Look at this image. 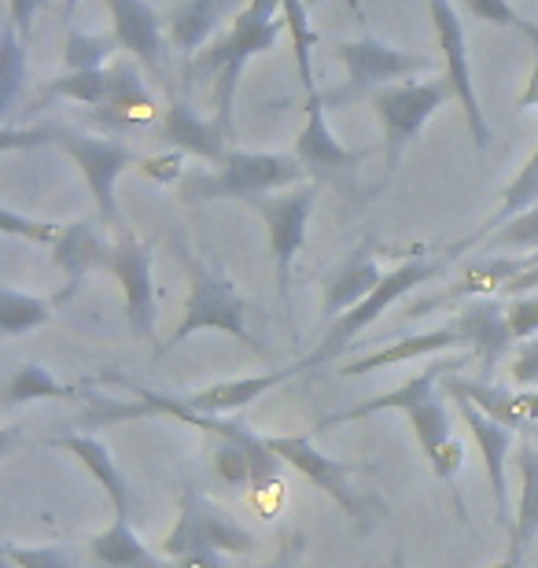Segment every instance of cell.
Wrapping results in <instances>:
<instances>
[{"label": "cell", "instance_id": "cell-12", "mask_svg": "<svg viewBox=\"0 0 538 568\" xmlns=\"http://www.w3.org/2000/svg\"><path fill=\"white\" fill-rule=\"evenodd\" d=\"M428 11H432L435 41H439V52H443L446 78L454 82V93H457V100H461V108H465L468 133H473L476 148L484 152V148H490V141H495V133H490V126H487L484 108H479V97H476V85H473L465 22H461V16H457L454 0H428Z\"/></svg>", "mask_w": 538, "mask_h": 568}, {"label": "cell", "instance_id": "cell-3", "mask_svg": "<svg viewBox=\"0 0 538 568\" xmlns=\"http://www.w3.org/2000/svg\"><path fill=\"white\" fill-rule=\"evenodd\" d=\"M19 144H52V148H60L63 155H71L89 181V192H93V200H97L100 222L122 225L114 185H119L122 170L141 163V155H136L130 144L93 138V133H82V130H71V126H41V130H30V133H16L11 126H4V133H0V148L11 152V148H19Z\"/></svg>", "mask_w": 538, "mask_h": 568}, {"label": "cell", "instance_id": "cell-26", "mask_svg": "<svg viewBox=\"0 0 538 568\" xmlns=\"http://www.w3.org/2000/svg\"><path fill=\"white\" fill-rule=\"evenodd\" d=\"M517 473H520V503H517V517H512L506 558L524 565L538 536V447L531 439H524L517 447Z\"/></svg>", "mask_w": 538, "mask_h": 568}, {"label": "cell", "instance_id": "cell-50", "mask_svg": "<svg viewBox=\"0 0 538 568\" xmlns=\"http://www.w3.org/2000/svg\"><path fill=\"white\" fill-rule=\"evenodd\" d=\"M78 4H82V0H63V11H67V16H71V11H74Z\"/></svg>", "mask_w": 538, "mask_h": 568}, {"label": "cell", "instance_id": "cell-31", "mask_svg": "<svg viewBox=\"0 0 538 568\" xmlns=\"http://www.w3.org/2000/svg\"><path fill=\"white\" fill-rule=\"evenodd\" d=\"M38 399H82L78 388H67L63 381L52 377L49 366L41 362H22V366L11 373V381L4 384V406H27V403H38Z\"/></svg>", "mask_w": 538, "mask_h": 568}, {"label": "cell", "instance_id": "cell-46", "mask_svg": "<svg viewBox=\"0 0 538 568\" xmlns=\"http://www.w3.org/2000/svg\"><path fill=\"white\" fill-rule=\"evenodd\" d=\"M531 292H538V252H535V263L524 270L517 281H509L506 288H501V295H509V300H517V295H531Z\"/></svg>", "mask_w": 538, "mask_h": 568}, {"label": "cell", "instance_id": "cell-33", "mask_svg": "<svg viewBox=\"0 0 538 568\" xmlns=\"http://www.w3.org/2000/svg\"><path fill=\"white\" fill-rule=\"evenodd\" d=\"M55 300H38V295L16 292V288H0V333L4 336H19L30 333V328H41L52 322Z\"/></svg>", "mask_w": 538, "mask_h": 568}, {"label": "cell", "instance_id": "cell-8", "mask_svg": "<svg viewBox=\"0 0 538 568\" xmlns=\"http://www.w3.org/2000/svg\"><path fill=\"white\" fill-rule=\"evenodd\" d=\"M170 561L185 558V554H200V550H214V554H255L258 539L240 525V520L229 514L225 506L203 498L196 487H185L181 491V506H177V520L170 528V536L163 539V547Z\"/></svg>", "mask_w": 538, "mask_h": 568}, {"label": "cell", "instance_id": "cell-40", "mask_svg": "<svg viewBox=\"0 0 538 568\" xmlns=\"http://www.w3.org/2000/svg\"><path fill=\"white\" fill-rule=\"evenodd\" d=\"M0 230H4L8 236H22V241L30 244H55L63 236L67 225H55V222H33V219H22L19 211L4 207L0 211Z\"/></svg>", "mask_w": 538, "mask_h": 568}, {"label": "cell", "instance_id": "cell-17", "mask_svg": "<svg viewBox=\"0 0 538 568\" xmlns=\"http://www.w3.org/2000/svg\"><path fill=\"white\" fill-rule=\"evenodd\" d=\"M111 8V38L119 41L136 63L152 71L155 82L163 78V16L148 0H108Z\"/></svg>", "mask_w": 538, "mask_h": 568}, {"label": "cell", "instance_id": "cell-43", "mask_svg": "<svg viewBox=\"0 0 538 568\" xmlns=\"http://www.w3.org/2000/svg\"><path fill=\"white\" fill-rule=\"evenodd\" d=\"M506 311H509V325H512V333H517V339L538 336V292L509 300Z\"/></svg>", "mask_w": 538, "mask_h": 568}, {"label": "cell", "instance_id": "cell-28", "mask_svg": "<svg viewBox=\"0 0 538 568\" xmlns=\"http://www.w3.org/2000/svg\"><path fill=\"white\" fill-rule=\"evenodd\" d=\"M236 0H185L166 16V30L174 49H181L185 55H196L200 44L211 38L217 19L225 16V8H233Z\"/></svg>", "mask_w": 538, "mask_h": 568}, {"label": "cell", "instance_id": "cell-39", "mask_svg": "<svg viewBox=\"0 0 538 568\" xmlns=\"http://www.w3.org/2000/svg\"><path fill=\"white\" fill-rule=\"evenodd\" d=\"M465 11L473 19H484V22H495V27H512L520 33H528V38H535L538 33V22H528L517 16V8L509 4V0H461Z\"/></svg>", "mask_w": 538, "mask_h": 568}, {"label": "cell", "instance_id": "cell-19", "mask_svg": "<svg viewBox=\"0 0 538 568\" xmlns=\"http://www.w3.org/2000/svg\"><path fill=\"white\" fill-rule=\"evenodd\" d=\"M443 392L450 395H465L468 403H476L479 410L487 417H495L498 425L506 428H528V425H538V392L535 388H498V384L490 381H465L450 373V377H443Z\"/></svg>", "mask_w": 538, "mask_h": 568}, {"label": "cell", "instance_id": "cell-7", "mask_svg": "<svg viewBox=\"0 0 538 568\" xmlns=\"http://www.w3.org/2000/svg\"><path fill=\"white\" fill-rule=\"evenodd\" d=\"M446 100H457L450 78H432V82H398L384 85L373 93L376 119L384 126V159H387V174H395L403 166L406 148L420 138L425 122L439 111Z\"/></svg>", "mask_w": 538, "mask_h": 568}, {"label": "cell", "instance_id": "cell-42", "mask_svg": "<svg viewBox=\"0 0 538 568\" xmlns=\"http://www.w3.org/2000/svg\"><path fill=\"white\" fill-rule=\"evenodd\" d=\"M136 170H141L144 178H152L155 185H177V181H185V152H177V148H166V152L141 159Z\"/></svg>", "mask_w": 538, "mask_h": 568}, {"label": "cell", "instance_id": "cell-38", "mask_svg": "<svg viewBox=\"0 0 538 568\" xmlns=\"http://www.w3.org/2000/svg\"><path fill=\"white\" fill-rule=\"evenodd\" d=\"M490 247H520V252H538V207L517 214L506 225H498L487 236Z\"/></svg>", "mask_w": 538, "mask_h": 568}, {"label": "cell", "instance_id": "cell-21", "mask_svg": "<svg viewBox=\"0 0 538 568\" xmlns=\"http://www.w3.org/2000/svg\"><path fill=\"white\" fill-rule=\"evenodd\" d=\"M159 141H163L166 148H177V152H185V155L207 159V163H214V166H222L225 155L233 152V148H225L229 133L217 126V122H207L203 115H196L185 100H174V104L163 111Z\"/></svg>", "mask_w": 538, "mask_h": 568}, {"label": "cell", "instance_id": "cell-29", "mask_svg": "<svg viewBox=\"0 0 538 568\" xmlns=\"http://www.w3.org/2000/svg\"><path fill=\"white\" fill-rule=\"evenodd\" d=\"M27 41L30 38H22V30L8 19L4 30H0V119H4V126H11L22 85H27V71H30Z\"/></svg>", "mask_w": 538, "mask_h": 568}, {"label": "cell", "instance_id": "cell-44", "mask_svg": "<svg viewBox=\"0 0 538 568\" xmlns=\"http://www.w3.org/2000/svg\"><path fill=\"white\" fill-rule=\"evenodd\" d=\"M512 384H517V388H535L538 384V336L524 339L517 347V358H512Z\"/></svg>", "mask_w": 538, "mask_h": 568}, {"label": "cell", "instance_id": "cell-4", "mask_svg": "<svg viewBox=\"0 0 538 568\" xmlns=\"http://www.w3.org/2000/svg\"><path fill=\"white\" fill-rule=\"evenodd\" d=\"M454 258H457L454 247H450V252H443V255H414L409 263L395 266L392 274H384V281L376 284L373 295H365L358 306H351V311L343 314V317H336L332 325H325V333H322V339H317V347L303 362H295L300 373L311 369V366H325V362L339 358L343 351H351L354 339H358L365 328H369L376 317L387 311V306H395L398 300H403V295L420 288V284L443 277L446 266H450Z\"/></svg>", "mask_w": 538, "mask_h": 568}, {"label": "cell", "instance_id": "cell-32", "mask_svg": "<svg viewBox=\"0 0 538 568\" xmlns=\"http://www.w3.org/2000/svg\"><path fill=\"white\" fill-rule=\"evenodd\" d=\"M152 108H155V100H152V93H148L136 60L111 63V97L100 111L119 122L125 115H152Z\"/></svg>", "mask_w": 538, "mask_h": 568}, {"label": "cell", "instance_id": "cell-20", "mask_svg": "<svg viewBox=\"0 0 538 568\" xmlns=\"http://www.w3.org/2000/svg\"><path fill=\"white\" fill-rule=\"evenodd\" d=\"M100 219H78L63 230L60 241L52 244V263L67 274V288L55 295V303H67L71 295L82 288V281L89 270H104L108 266V252L111 244H104V236H100Z\"/></svg>", "mask_w": 538, "mask_h": 568}, {"label": "cell", "instance_id": "cell-18", "mask_svg": "<svg viewBox=\"0 0 538 568\" xmlns=\"http://www.w3.org/2000/svg\"><path fill=\"white\" fill-rule=\"evenodd\" d=\"M535 263V255H524V258H509V255H490V258H479L465 270L461 281H454L450 288L439 292V295H428L425 303H414L409 306V314L420 317L435 311V306H461L468 300H487V295H501L509 281H517L524 270Z\"/></svg>", "mask_w": 538, "mask_h": 568}, {"label": "cell", "instance_id": "cell-14", "mask_svg": "<svg viewBox=\"0 0 538 568\" xmlns=\"http://www.w3.org/2000/svg\"><path fill=\"white\" fill-rule=\"evenodd\" d=\"M300 155V163L306 166V174H311V181H317V185H339L343 178L354 174L358 170V163L369 152H351V148H343L336 141V133H332L328 119H325V97L314 93L306 97V126L300 133V141H295V152Z\"/></svg>", "mask_w": 538, "mask_h": 568}, {"label": "cell", "instance_id": "cell-9", "mask_svg": "<svg viewBox=\"0 0 538 568\" xmlns=\"http://www.w3.org/2000/svg\"><path fill=\"white\" fill-rule=\"evenodd\" d=\"M270 447L281 454L284 465H292L295 473H303L317 491H325L332 503H336L343 514H347L358 531L373 528V509H376V498L358 491L351 484V473H354V462H339V458H328L325 450L314 447L311 436H266Z\"/></svg>", "mask_w": 538, "mask_h": 568}, {"label": "cell", "instance_id": "cell-48", "mask_svg": "<svg viewBox=\"0 0 538 568\" xmlns=\"http://www.w3.org/2000/svg\"><path fill=\"white\" fill-rule=\"evenodd\" d=\"M177 568H222L214 550H200V554H185V558H177Z\"/></svg>", "mask_w": 538, "mask_h": 568}, {"label": "cell", "instance_id": "cell-23", "mask_svg": "<svg viewBox=\"0 0 538 568\" xmlns=\"http://www.w3.org/2000/svg\"><path fill=\"white\" fill-rule=\"evenodd\" d=\"M41 443H49V447H60V450H71L74 458L97 476L100 487L108 491L111 506H114V517L130 520V484H125V476L119 473V462L111 458V450H108L104 439L89 436V432H71V436H49V439H41Z\"/></svg>", "mask_w": 538, "mask_h": 568}, {"label": "cell", "instance_id": "cell-34", "mask_svg": "<svg viewBox=\"0 0 538 568\" xmlns=\"http://www.w3.org/2000/svg\"><path fill=\"white\" fill-rule=\"evenodd\" d=\"M284 22H288V33H292V44H295V71H300L303 93L306 97L322 93L314 82V44L322 41V33L314 30L303 0H284Z\"/></svg>", "mask_w": 538, "mask_h": 568}, {"label": "cell", "instance_id": "cell-1", "mask_svg": "<svg viewBox=\"0 0 538 568\" xmlns=\"http://www.w3.org/2000/svg\"><path fill=\"white\" fill-rule=\"evenodd\" d=\"M468 362H473V355L435 358L417 373V377H409L403 388L384 392V395H376V399H369V403L351 406V410L322 417V422H317V432H325L332 425L362 422V417L380 414V410H403L409 417V425H414V436L420 443V450H425V458L432 462V473L439 476L443 484L454 487V476H457V469H461L465 450H461V443H457V436H454L450 410H446V403L439 399L435 384H439L443 377H450V373H461Z\"/></svg>", "mask_w": 538, "mask_h": 568}, {"label": "cell", "instance_id": "cell-49", "mask_svg": "<svg viewBox=\"0 0 538 568\" xmlns=\"http://www.w3.org/2000/svg\"><path fill=\"white\" fill-rule=\"evenodd\" d=\"M387 568H406V554H403V550H395V554H392V565H387Z\"/></svg>", "mask_w": 538, "mask_h": 568}, {"label": "cell", "instance_id": "cell-25", "mask_svg": "<svg viewBox=\"0 0 538 568\" xmlns=\"http://www.w3.org/2000/svg\"><path fill=\"white\" fill-rule=\"evenodd\" d=\"M300 373V366H288V369H273V373H258V377H236V381H217L211 388H200L185 395L189 406L196 410L211 414V417H225V414H236V410H247L251 403H258V395H266L270 388H277L281 381H288Z\"/></svg>", "mask_w": 538, "mask_h": 568}, {"label": "cell", "instance_id": "cell-27", "mask_svg": "<svg viewBox=\"0 0 538 568\" xmlns=\"http://www.w3.org/2000/svg\"><path fill=\"white\" fill-rule=\"evenodd\" d=\"M89 554L104 568H177V561H170V565L159 561L155 554L136 539L130 520H119V517H114L111 528L89 539Z\"/></svg>", "mask_w": 538, "mask_h": 568}, {"label": "cell", "instance_id": "cell-30", "mask_svg": "<svg viewBox=\"0 0 538 568\" xmlns=\"http://www.w3.org/2000/svg\"><path fill=\"white\" fill-rule=\"evenodd\" d=\"M531 207H538V148L531 152V159L528 163L520 166V174L509 181V189H506V196H501V207L490 214L487 219V225L479 233H473L468 241H461L454 247L457 255L461 252H468V247H476V244H484L490 233L498 230V225H506L509 219H517V214H524V211H531Z\"/></svg>", "mask_w": 538, "mask_h": 568}, {"label": "cell", "instance_id": "cell-35", "mask_svg": "<svg viewBox=\"0 0 538 568\" xmlns=\"http://www.w3.org/2000/svg\"><path fill=\"white\" fill-rule=\"evenodd\" d=\"M41 97H60V100H74V104L85 108H104L111 97V67H100V71H67L60 78H52L49 85L41 89Z\"/></svg>", "mask_w": 538, "mask_h": 568}, {"label": "cell", "instance_id": "cell-36", "mask_svg": "<svg viewBox=\"0 0 538 568\" xmlns=\"http://www.w3.org/2000/svg\"><path fill=\"white\" fill-rule=\"evenodd\" d=\"M114 52H119V41L114 38H97V33L71 30L67 33L63 63H67V71H100Z\"/></svg>", "mask_w": 538, "mask_h": 568}, {"label": "cell", "instance_id": "cell-51", "mask_svg": "<svg viewBox=\"0 0 538 568\" xmlns=\"http://www.w3.org/2000/svg\"><path fill=\"white\" fill-rule=\"evenodd\" d=\"M495 568H524V565H517V561H509V558H501V561H498Z\"/></svg>", "mask_w": 538, "mask_h": 568}, {"label": "cell", "instance_id": "cell-22", "mask_svg": "<svg viewBox=\"0 0 538 568\" xmlns=\"http://www.w3.org/2000/svg\"><path fill=\"white\" fill-rule=\"evenodd\" d=\"M380 281H384V270L376 266L373 244L365 241V244L354 247V252L328 274V281H325V303H322V322L332 325L336 317L347 314L351 306H358L365 295H373V288Z\"/></svg>", "mask_w": 538, "mask_h": 568}, {"label": "cell", "instance_id": "cell-11", "mask_svg": "<svg viewBox=\"0 0 538 568\" xmlns=\"http://www.w3.org/2000/svg\"><path fill=\"white\" fill-rule=\"evenodd\" d=\"M108 274L119 277L125 292V317L136 339L155 336V244L136 241L133 233H122L108 252Z\"/></svg>", "mask_w": 538, "mask_h": 568}, {"label": "cell", "instance_id": "cell-5", "mask_svg": "<svg viewBox=\"0 0 538 568\" xmlns=\"http://www.w3.org/2000/svg\"><path fill=\"white\" fill-rule=\"evenodd\" d=\"M306 166L300 163V155H284V152H229L225 163L214 174L192 170L181 181V196L189 203H207V200H240V203H255L258 196H270L273 189H288L303 185Z\"/></svg>", "mask_w": 538, "mask_h": 568}, {"label": "cell", "instance_id": "cell-45", "mask_svg": "<svg viewBox=\"0 0 538 568\" xmlns=\"http://www.w3.org/2000/svg\"><path fill=\"white\" fill-rule=\"evenodd\" d=\"M44 8H52V0H8V19L22 30V38H30L33 19H38V11Z\"/></svg>", "mask_w": 538, "mask_h": 568}, {"label": "cell", "instance_id": "cell-24", "mask_svg": "<svg viewBox=\"0 0 538 568\" xmlns=\"http://www.w3.org/2000/svg\"><path fill=\"white\" fill-rule=\"evenodd\" d=\"M457 347L468 351L461 328L450 322L443 328H432V333L403 336V339H395V344L373 351V355H365V358H354V362H347V366L339 369V377H362V373H373V369H384V366H403V362L439 355V351H457Z\"/></svg>", "mask_w": 538, "mask_h": 568}, {"label": "cell", "instance_id": "cell-2", "mask_svg": "<svg viewBox=\"0 0 538 568\" xmlns=\"http://www.w3.org/2000/svg\"><path fill=\"white\" fill-rule=\"evenodd\" d=\"M288 30L284 22V0H247L236 11L233 30L222 41H214L211 49H200L189 60V82L207 78L214 85V122L225 133H233V100H236V82L244 74V67L262 52H273L281 41V33Z\"/></svg>", "mask_w": 538, "mask_h": 568}, {"label": "cell", "instance_id": "cell-37", "mask_svg": "<svg viewBox=\"0 0 538 568\" xmlns=\"http://www.w3.org/2000/svg\"><path fill=\"white\" fill-rule=\"evenodd\" d=\"M214 473L229 487H251V458L244 443L214 436Z\"/></svg>", "mask_w": 538, "mask_h": 568}, {"label": "cell", "instance_id": "cell-41", "mask_svg": "<svg viewBox=\"0 0 538 568\" xmlns=\"http://www.w3.org/2000/svg\"><path fill=\"white\" fill-rule=\"evenodd\" d=\"M4 561L11 568H74L67 547H4Z\"/></svg>", "mask_w": 538, "mask_h": 568}, {"label": "cell", "instance_id": "cell-10", "mask_svg": "<svg viewBox=\"0 0 538 568\" xmlns=\"http://www.w3.org/2000/svg\"><path fill=\"white\" fill-rule=\"evenodd\" d=\"M317 192H322V185L306 181V185H292L288 192H281V196H258L251 203L270 230V252H273V263H277V288H281L284 311L288 314H292V266H295V255H300L306 244V225H311Z\"/></svg>", "mask_w": 538, "mask_h": 568}, {"label": "cell", "instance_id": "cell-16", "mask_svg": "<svg viewBox=\"0 0 538 568\" xmlns=\"http://www.w3.org/2000/svg\"><path fill=\"white\" fill-rule=\"evenodd\" d=\"M461 414V422L473 432L479 454H484V469H487V480H490V491H495V509H498V525L512 531V517H509V480H506V458L512 450V436L517 432L498 425L495 417H487L479 410L476 403H468L465 395H454L450 399Z\"/></svg>", "mask_w": 538, "mask_h": 568}, {"label": "cell", "instance_id": "cell-15", "mask_svg": "<svg viewBox=\"0 0 538 568\" xmlns=\"http://www.w3.org/2000/svg\"><path fill=\"white\" fill-rule=\"evenodd\" d=\"M454 325L461 328V336L468 344V355H476L479 366H484V381L495 373L498 362L520 344L517 333H512V325H509L506 303L495 300V295L461 303V306H457V314H454Z\"/></svg>", "mask_w": 538, "mask_h": 568}, {"label": "cell", "instance_id": "cell-6", "mask_svg": "<svg viewBox=\"0 0 538 568\" xmlns=\"http://www.w3.org/2000/svg\"><path fill=\"white\" fill-rule=\"evenodd\" d=\"M185 255L189 266V300H185V314H181V325L170 333L163 344H159L155 355L163 358L166 351H174L177 344H185L189 336L203 333V328H217V333L236 336L240 344H247L255 355H262V347L255 344V336L247 333V314H244V300L236 295V284L229 281L222 266H207L200 263L196 255Z\"/></svg>", "mask_w": 538, "mask_h": 568}, {"label": "cell", "instance_id": "cell-47", "mask_svg": "<svg viewBox=\"0 0 538 568\" xmlns=\"http://www.w3.org/2000/svg\"><path fill=\"white\" fill-rule=\"evenodd\" d=\"M535 44H531V49H535V63H531V78H528V89H524V93H520V111H528V108H538V33H535V38H531Z\"/></svg>", "mask_w": 538, "mask_h": 568}, {"label": "cell", "instance_id": "cell-13", "mask_svg": "<svg viewBox=\"0 0 538 568\" xmlns=\"http://www.w3.org/2000/svg\"><path fill=\"white\" fill-rule=\"evenodd\" d=\"M336 55L343 60V67H347V89H351V93L398 85V78L428 74L435 67V60H428V55L403 52V49H395V44L380 41V38L339 41Z\"/></svg>", "mask_w": 538, "mask_h": 568}]
</instances>
